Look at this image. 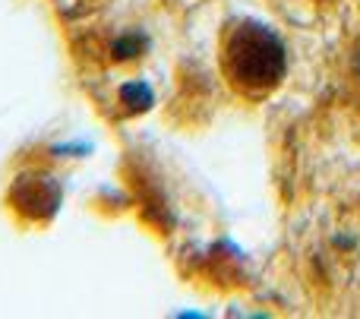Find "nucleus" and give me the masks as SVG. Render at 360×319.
<instances>
[{
	"mask_svg": "<svg viewBox=\"0 0 360 319\" xmlns=\"http://www.w3.org/2000/svg\"><path fill=\"white\" fill-rule=\"evenodd\" d=\"M224 63H228V76L234 79V86L250 95L275 89L285 79L288 70L281 38L272 29L256 22H243L231 32L228 48H224Z\"/></svg>",
	"mask_w": 360,
	"mask_h": 319,
	"instance_id": "1",
	"label": "nucleus"
},
{
	"mask_svg": "<svg viewBox=\"0 0 360 319\" xmlns=\"http://www.w3.org/2000/svg\"><path fill=\"white\" fill-rule=\"evenodd\" d=\"M120 98L130 111H146V108H152V89L146 82H127V86H120Z\"/></svg>",
	"mask_w": 360,
	"mask_h": 319,
	"instance_id": "2",
	"label": "nucleus"
},
{
	"mask_svg": "<svg viewBox=\"0 0 360 319\" xmlns=\"http://www.w3.org/2000/svg\"><path fill=\"white\" fill-rule=\"evenodd\" d=\"M139 54V38L136 35H127L120 38V41H114V57H120V60H127V57Z\"/></svg>",
	"mask_w": 360,
	"mask_h": 319,
	"instance_id": "3",
	"label": "nucleus"
},
{
	"mask_svg": "<svg viewBox=\"0 0 360 319\" xmlns=\"http://www.w3.org/2000/svg\"><path fill=\"white\" fill-rule=\"evenodd\" d=\"M357 76H360V57H357Z\"/></svg>",
	"mask_w": 360,
	"mask_h": 319,
	"instance_id": "4",
	"label": "nucleus"
}]
</instances>
